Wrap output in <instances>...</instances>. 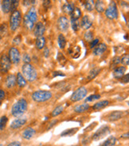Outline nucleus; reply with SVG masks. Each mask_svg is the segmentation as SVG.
Here are the masks:
<instances>
[{"label":"nucleus","instance_id":"obj_1","mask_svg":"<svg viewBox=\"0 0 129 146\" xmlns=\"http://www.w3.org/2000/svg\"><path fill=\"white\" fill-rule=\"evenodd\" d=\"M37 20V14L36 9L34 7H30V10H28L23 17V23L26 29L28 30H32Z\"/></svg>","mask_w":129,"mask_h":146},{"label":"nucleus","instance_id":"obj_2","mask_svg":"<svg viewBox=\"0 0 129 146\" xmlns=\"http://www.w3.org/2000/svg\"><path fill=\"white\" fill-rule=\"evenodd\" d=\"M27 108H28V102L26 99L22 98V99H19L13 105L12 108H11V113L15 117H21L22 115L26 113Z\"/></svg>","mask_w":129,"mask_h":146},{"label":"nucleus","instance_id":"obj_3","mask_svg":"<svg viewBox=\"0 0 129 146\" xmlns=\"http://www.w3.org/2000/svg\"><path fill=\"white\" fill-rule=\"evenodd\" d=\"M22 76L26 79V81L33 82L37 77V71L35 68L30 64H24L22 68Z\"/></svg>","mask_w":129,"mask_h":146},{"label":"nucleus","instance_id":"obj_4","mask_svg":"<svg viewBox=\"0 0 129 146\" xmlns=\"http://www.w3.org/2000/svg\"><path fill=\"white\" fill-rule=\"evenodd\" d=\"M22 22V14L19 10H16L15 11H12L11 17H10V28L11 29L15 32L17 29H19V27L21 25Z\"/></svg>","mask_w":129,"mask_h":146},{"label":"nucleus","instance_id":"obj_5","mask_svg":"<svg viewBox=\"0 0 129 146\" xmlns=\"http://www.w3.org/2000/svg\"><path fill=\"white\" fill-rule=\"evenodd\" d=\"M53 94L49 91H37L32 94V99L37 102H44L51 99Z\"/></svg>","mask_w":129,"mask_h":146},{"label":"nucleus","instance_id":"obj_6","mask_svg":"<svg viewBox=\"0 0 129 146\" xmlns=\"http://www.w3.org/2000/svg\"><path fill=\"white\" fill-rule=\"evenodd\" d=\"M104 14H105L106 18L110 20H115L118 18V9H117V6L115 1H112L109 3L108 7L104 11Z\"/></svg>","mask_w":129,"mask_h":146},{"label":"nucleus","instance_id":"obj_7","mask_svg":"<svg viewBox=\"0 0 129 146\" xmlns=\"http://www.w3.org/2000/svg\"><path fill=\"white\" fill-rule=\"evenodd\" d=\"M11 61L7 54H3L0 57V71L2 73H7L11 68Z\"/></svg>","mask_w":129,"mask_h":146},{"label":"nucleus","instance_id":"obj_8","mask_svg":"<svg viewBox=\"0 0 129 146\" xmlns=\"http://www.w3.org/2000/svg\"><path fill=\"white\" fill-rule=\"evenodd\" d=\"M88 91L85 87H81V88H78L76 91H74V93L72 94L70 99L73 102H78L81 101V99H83L85 96L87 95Z\"/></svg>","mask_w":129,"mask_h":146},{"label":"nucleus","instance_id":"obj_9","mask_svg":"<svg viewBox=\"0 0 129 146\" xmlns=\"http://www.w3.org/2000/svg\"><path fill=\"white\" fill-rule=\"evenodd\" d=\"M110 133V128L108 125H103L99 129L93 134L92 140L93 141H98L100 139L104 138Z\"/></svg>","mask_w":129,"mask_h":146},{"label":"nucleus","instance_id":"obj_10","mask_svg":"<svg viewBox=\"0 0 129 146\" xmlns=\"http://www.w3.org/2000/svg\"><path fill=\"white\" fill-rule=\"evenodd\" d=\"M8 56H9V59L11 60V63L14 64H19L21 61V54L17 48H11V49L9 50Z\"/></svg>","mask_w":129,"mask_h":146},{"label":"nucleus","instance_id":"obj_11","mask_svg":"<svg viewBox=\"0 0 129 146\" xmlns=\"http://www.w3.org/2000/svg\"><path fill=\"white\" fill-rule=\"evenodd\" d=\"M57 29L61 32H66L69 27H70V21L68 20V18L65 16H61L57 22Z\"/></svg>","mask_w":129,"mask_h":146},{"label":"nucleus","instance_id":"obj_12","mask_svg":"<svg viewBox=\"0 0 129 146\" xmlns=\"http://www.w3.org/2000/svg\"><path fill=\"white\" fill-rule=\"evenodd\" d=\"M33 34L36 37L38 36H42L44 35L45 32V27L44 24L42 22H37L34 26H33Z\"/></svg>","mask_w":129,"mask_h":146},{"label":"nucleus","instance_id":"obj_13","mask_svg":"<svg viewBox=\"0 0 129 146\" xmlns=\"http://www.w3.org/2000/svg\"><path fill=\"white\" fill-rule=\"evenodd\" d=\"M126 70H127V68H126L125 66H119V67L115 68L113 73H112V76L115 79L120 80L125 75Z\"/></svg>","mask_w":129,"mask_h":146},{"label":"nucleus","instance_id":"obj_14","mask_svg":"<svg viewBox=\"0 0 129 146\" xmlns=\"http://www.w3.org/2000/svg\"><path fill=\"white\" fill-rule=\"evenodd\" d=\"M80 25L81 27L83 29L85 30H88V29L92 26V20L89 18L88 15H85L81 18V21L80 22Z\"/></svg>","mask_w":129,"mask_h":146},{"label":"nucleus","instance_id":"obj_15","mask_svg":"<svg viewBox=\"0 0 129 146\" xmlns=\"http://www.w3.org/2000/svg\"><path fill=\"white\" fill-rule=\"evenodd\" d=\"M27 119L26 117H19V118H16L15 120L11 122V128L13 129H19V128L22 127V125L26 124Z\"/></svg>","mask_w":129,"mask_h":146},{"label":"nucleus","instance_id":"obj_16","mask_svg":"<svg viewBox=\"0 0 129 146\" xmlns=\"http://www.w3.org/2000/svg\"><path fill=\"white\" fill-rule=\"evenodd\" d=\"M107 50V45L104 43H100L93 48V54L95 56H100Z\"/></svg>","mask_w":129,"mask_h":146},{"label":"nucleus","instance_id":"obj_17","mask_svg":"<svg viewBox=\"0 0 129 146\" xmlns=\"http://www.w3.org/2000/svg\"><path fill=\"white\" fill-rule=\"evenodd\" d=\"M16 84H17V82H16V76H15V75L11 74V75H9L6 78L5 84H6V87L7 88H15Z\"/></svg>","mask_w":129,"mask_h":146},{"label":"nucleus","instance_id":"obj_18","mask_svg":"<svg viewBox=\"0 0 129 146\" xmlns=\"http://www.w3.org/2000/svg\"><path fill=\"white\" fill-rule=\"evenodd\" d=\"M124 116V113L123 111H120V110H116L113 111L108 115V120L109 121H116L119 120L122 118Z\"/></svg>","mask_w":129,"mask_h":146},{"label":"nucleus","instance_id":"obj_19","mask_svg":"<svg viewBox=\"0 0 129 146\" xmlns=\"http://www.w3.org/2000/svg\"><path fill=\"white\" fill-rule=\"evenodd\" d=\"M35 133H36V131L34 130V129H33V128H27L22 133V137H23V138L26 139V140H30L34 136Z\"/></svg>","mask_w":129,"mask_h":146},{"label":"nucleus","instance_id":"obj_20","mask_svg":"<svg viewBox=\"0 0 129 146\" xmlns=\"http://www.w3.org/2000/svg\"><path fill=\"white\" fill-rule=\"evenodd\" d=\"M16 82L17 84L19 85L20 88H24L26 87V84H27V81L24 78V76H22V74L21 72H19L17 74V76H16Z\"/></svg>","mask_w":129,"mask_h":146},{"label":"nucleus","instance_id":"obj_21","mask_svg":"<svg viewBox=\"0 0 129 146\" xmlns=\"http://www.w3.org/2000/svg\"><path fill=\"white\" fill-rule=\"evenodd\" d=\"M1 7L4 14H8L11 11V0H3Z\"/></svg>","mask_w":129,"mask_h":146},{"label":"nucleus","instance_id":"obj_22","mask_svg":"<svg viewBox=\"0 0 129 146\" xmlns=\"http://www.w3.org/2000/svg\"><path fill=\"white\" fill-rule=\"evenodd\" d=\"M90 108V106H89L88 103H83V104H81V105H78L75 108H74V111L76 113H84L85 111H87Z\"/></svg>","mask_w":129,"mask_h":146},{"label":"nucleus","instance_id":"obj_23","mask_svg":"<svg viewBox=\"0 0 129 146\" xmlns=\"http://www.w3.org/2000/svg\"><path fill=\"white\" fill-rule=\"evenodd\" d=\"M94 8L98 13H103L105 11V4L102 0H96L94 5Z\"/></svg>","mask_w":129,"mask_h":146},{"label":"nucleus","instance_id":"obj_24","mask_svg":"<svg viewBox=\"0 0 129 146\" xmlns=\"http://www.w3.org/2000/svg\"><path fill=\"white\" fill-rule=\"evenodd\" d=\"M35 45H36V48L37 49H42L44 48V47L45 46V38L44 36H38L36 39V41H35Z\"/></svg>","mask_w":129,"mask_h":146},{"label":"nucleus","instance_id":"obj_25","mask_svg":"<svg viewBox=\"0 0 129 146\" xmlns=\"http://www.w3.org/2000/svg\"><path fill=\"white\" fill-rule=\"evenodd\" d=\"M109 104V101L108 100H102V101H100V102H96L94 106H92V109L95 110H99L106 107Z\"/></svg>","mask_w":129,"mask_h":146},{"label":"nucleus","instance_id":"obj_26","mask_svg":"<svg viewBox=\"0 0 129 146\" xmlns=\"http://www.w3.org/2000/svg\"><path fill=\"white\" fill-rule=\"evenodd\" d=\"M74 8H75V6L74 4L67 3H65L63 5L62 11L66 15H70L74 10Z\"/></svg>","mask_w":129,"mask_h":146},{"label":"nucleus","instance_id":"obj_27","mask_svg":"<svg viewBox=\"0 0 129 146\" xmlns=\"http://www.w3.org/2000/svg\"><path fill=\"white\" fill-rule=\"evenodd\" d=\"M70 24L71 27L74 32H78L79 29H81V25H80V21L79 19H74V18H70Z\"/></svg>","mask_w":129,"mask_h":146},{"label":"nucleus","instance_id":"obj_28","mask_svg":"<svg viewBox=\"0 0 129 146\" xmlns=\"http://www.w3.org/2000/svg\"><path fill=\"white\" fill-rule=\"evenodd\" d=\"M57 44L59 45V48L61 49H63L65 48L66 46V39L65 36L63 35L62 33H61L58 35V37H57Z\"/></svg>","mask_w":129,"mask_h":146},{"label":"nucleus","instance_id":"obj_29","mask_svg":"<svg viewBox=\"0 0 129 146\" xmlns=\"http://www.w3.org/2000/svg\"><path fill=\"white\" fill-rule=\"evenodd\" d=\"M100 72V68H92L89 73V76H88V80H92L93 79H95L97 76H98V74Z\"/></svg>","mask_w":129,"mask_h":146},{"label":"nucleus","instance_id":"obj_30","mask_svg":"<svg viewBox=\"0 0 129 146\" xmlns=\"http://www.w3.org/2000/svg\"><path fill=\"white\" fill-rule=\"evenodd\" d=\"M82 15L81 11L78 7L74 8L73 12L70 14V18H74V19H80Z\"/></svg>","mask_w":129,"mask_h":146},{"label":"nucleus","instance_id":"obj_31","mask_svg":"<svg viewBox=\"0 0 129 146\" xmlns=\"http://www.w3.org/2000/svg\"><path fill=\"white\" fill-rule=\"evenodd\" d=\"M8 26L7 23H3L0 25V39H2L3 37L6 36V34L7 33Z\"/></svg>","mask_w":129,"mask_h":146},{"label":"nucleus","instance_id":"obj_32","mask_svg":"<svg viewBox=\"0 0 129 146\" xmlns=\"http://www.w3.org/2000/svg\"><path fill=\"white\" fill-rule=\"evenodd\" d=\"M116 137L112 136V137H109L104 142L102 143V145L100 146H113L116 144Z\"/></svg>","mask_w":129,"mask_h":146},{"label":"nucleus","instance_id":"obj_33","mask_svg":"<svg viewBox=\"0 0 129 146\" xmlns=\"http://www.w3.org/2000/svg\"><path fill=\"white\" fill-rule=\"evenodd\" d=\"M78 128H74V129H66L65 131L61 133V137H70V136L74 135L76 132L78 131Z\"/></svg>","mask_w":129,"mask_h":146},{"label":"nucleus","instance_id":"obj_34","mask_svg":"<svg viewBox=\"0 0 129 146\" xmlns=\"http://www.w3.org/2000/svg\"><path fill=\"white\" fill-rule=\"evenodd\" d=\"M95 2L94 0H85V7L88 11H92L94 8Z\"/></svg>","mask_w":129,"mask_h":146},{"label":"nucleus","instance_id":"obj_35","mask_svg":"<svg viewBox=\"0 0 129 146\" xmlns=\"http://www.w3.org/2000/svg\"><path fill=\"white\" fill-rule=\"evenodd\" d=\"M63 110H64V106H58L56 107L55 109L53 110V111H52V116L53 117H57V116H58L59 114L62 113Z\"/></svg>","mask_w":129,"mask_h":146},{"label":"nucleus","instance_id":"obj_36","mask_svg":"<svg viewBox=\"0 0 129 146\" xmlns=\"http://www.w3.org/2000/svg\"><path fill=\"white\" fill-rule=\"evenodd\" d=\"M84 39H85L86 41L88 42H91L93 39H94V34L92 33V31H89L88 30L87 32H85V34H84Z\"/></svg>","mask_w":129,"mask_h":146},{"label":"nucleus","instance_id":"obj_37","mask_svg":"<svg viewBox=\"0 0 129 146\" xmlns=\"http://www.w3.org/2000/svg\"><path fill=\"white\" fill-rule=\"evenodd\" d=\"M8 121V118L7 116H3L0 118V131H2L4 128L6 127Z\"/></svg>","mask_w":129,"mask_h":146},{"label":"nucleus","instance_id":"obj_38","mask_svg":"<svg viewBox=\"0 0 129 146\" xmlns=\"http://www.w3.org/2000/svg\"><path fill=\"white\" fill-rule=\"evenodd\" d=\"M19 6V0H11V11H16Z\"/></svg>","mask_w":129,"mask_h":146},{"label":"nucleus","instance_id":"obj_39","mask_svg":"<svg viewBox=\"0 0 129 146\" xmlns=\"http://www.w3.org/2000/svg\"><path fill=\"white\" fill-rule=\"evenodd\" d=\"M120 63L124 66H128L129 64V55L125 54L124 55L120 58Z\"/></svg>","mask_w":129,"mask_h":146},{"label":"nucleus","instance_id":"obj_40","mask_svg":"<svg viewBox=\"0 0 129 146\" xmlns=\"http://www.w3.org/2000/svg\"><path fill=\"white\" fill-rule=\"evenodd\" d=\"M99 99H100V95H92L89 97H87V99H85V102H92V101H95V100H97Z\"/></svg>","mask_w":129,"mask_h":146},{"label":"nucleus","instance_id":"obj_41","mask_svg":"<svg viewBox=\"0 0 129 146\" xmlns=\"http://www.w3.org/2000/svg\"><path fill=\"white\" fill-rule=\"evenodd\" d=\"M37 0H22V4L25 7H30L36 4Z\"/></svg>","mask_w":129,"mask_h":146},{"label":"nucleus","instance_id":"obj_42","mask_svg":"<svg viewBox=\"0 0 129 146\" xmlns=\"http://www.w3.org/2000/svg\"><path fill=\"white\" fill-rule=\"evenodd\" d=\"M57 60L59 61V63L61 65H65V64L66 63V59L62 55V53H58L57 55Z\"/></svg>","mask_w":129,"mask_h":146},{"label":"nucleus","instance_id":"obj_43","mask_svg":"<svg viewBox=\"0 0 129 146\" xmlns=\"http://www.w3.org/2000/svg\"><path fill=\"white\" fill-rule=\"evenodd\" d=\"M22 60H23V62L25 63V64H30V62H31V57H30L29 54L25 53V54L23 55V56H22Z\"/></svg>","mask_w":129,"mask_h":146},{"label":"nucleus","instance_id":"obj_44","mask_svg":"<svg viewBox=\"0 0 129 146\" xmlns=\"http://www.w3.org/2000/svg\"><path fill=\"white\" fill-rule=\"evenodd\" d=\"M51 6V0H43V7L45 10H48Z\"/></svg>","mask_w":129,"mask_h":146},{"label":"nucleus","instance_id":"obj_45","mask_svg":"<svg viewBox=\"0 0 129 146\" xmlns=\"http://www.w3.org/2000/svg\"><path fill=\"white\" fill-rule=\"evenodd\" d=\"M21 41H22V38H21V36H19V35H18V36H16L15 38H14L13 43H14V44H15V45H19V44L21 43Z\"/></svg>","mask_w":129,"mask_h":146},{"label":"nucleus","instance_id":"obj_46","mask_svg":"<svg viewBox=\"0 0 129 146\" xmlns=\"http://www.w3.org/2000/svg\"><path fill=\"white\" fill-rule=\"evenodd\" d=\"M129 82V74H126L121 78V83L124 84H128Z\"/></svg>","mask_w":129,"mask_h":146},{"label":"nucleus","instance_id":"obj_47","mask_svg":"<svg viewBox=\"0 0 129 146\" xmlns=\"http://www.w3.org/2000/svg\"><path fill=\"white\" fill-rule=\"evenodd\" d=\"M99 44V39H93V40L90 42V48H93L96 45Z\"/></svg>","mask_w":129,"mask_h":146},{"label":"nucleus","instance_id":"obj_48","mask_svg":"<svg viewBox=\"0 0 129 146\" xmlns=\"http://www.w3.org/2000/svg\"><path fill=\"white\" fill-rule=\"evenodd\" d=\"M120 63V56H115L114 58L112 59V64L113 65H118Z\"/></svg>","mask_w":129,"mask_h":146},{"label":"nucleus","instance_id":"obj_49","mask_svg":"<svg viewBox=\"0 0 129 146\" xmlns=\"http://www.w3.org/2000/svg\"><path fill=\"white\" fill-rule=\"evenodd\" d=\"M43 53H44L45 57H46V58L49 57V48L45 46L44 48H43Z\"/></svg>","mask_w":129,"mask_h":146},{"label":"nucleus","instance_id":"obj_50","mask_svg":"<svg viewBox=\"0 0 129 146\" xmlns=\"http://www.w3.org/2000/svg\"><path fill=\"white\" fill-rule=\"evenodd\" d=\"M5 96H6L5 91H4L3 90H2V89H0V102L5 99Z\"/></svg>","mask_w":129,"mask_h":146},{"label":"nucleus","instance_id":"obj_51","mask_svg":"<svg viewBox=\"0 0 129 146\" xmlns=\"http://www.w3.org/2000/svg\"><path fill=\"white\" fill-rule=\"evenodd\" d=\"M53 76V77L65 76V74H63V72H54Z\"/></svg>","mask_w":129,"mask_h":146},{"label":"nucleus","instance_id":"obj_52","mask_svg":"<svg viewBox=\"0 0 129 146\" xmlns=\"http://www.w3.org/2000/svg\"><path fill=\"white\" fill-rule=\"evenodd\" d=\"M7 146H22L21 145V143L19 141H14V142H11L10 144H8Z\"/></svg>","mask_w":129,"mask_h":146},{"label":"nucleus","instance_id":"obj_53","mask_svg":"<svg viewBox=\"0 0 129 146\" xmlns=\"http://www.w3.org/2000/svg\"><path fill=\"white\" fill-rule=\"evenodd\" d=\"M57 122V120H53V121L51 123H50V124H51V125H50L49 126V128H51L52 126H53V125H54V124H56Z\"/></svg>","mask_w":129,"mask_h":146},{"label":"nucleus","instance_id":"obj_54","mask_svg":"<svg viewBox=\"0 0 129 146\" xmlns=\"http://www.w3.org/2000/svg\"><path fill=\"white\" fill-rule=\"evenodd\" d=\"M122 137L123 138H128V133H127L126 134H124V135L122 136Z\"/></svg>","mask_w":129,"mask_h":146},{"label":"nucleus","instance_id":"obj_55","mask_svg":"<svg viewBox=\"0 0 129 146\" xmlns=\"http://www.w3.org/2000/svg\"><path fill=\"white\" fill-rule=\"evenodd\" d=\"M0 146H3V145H0Z\"/></svg>","mask_w":129,"mask_h":146},{"label":"nucleus","instance_id":"obj_56","mask_svg":"<svg viewBox=\"0 0 129 146\" xmlns=\"http://www.w3.org/2000/svg\"><path fill=\"white\" fill-rule=\"evenodd\" d=\"M0 105H1V102H0Z\"/></svg>","mask_w":129,"mask_h":146},{"label":"nucleus","instance_id":"obj_57","mask_svg":"<svg viewBox=\"0 0 129 146\" xmlns=\"http://www.w3.org/2000/svg\"><path fill=\"white\" fill-rule=\"evenodd\" d=\"M73 146H77V145H73Z\"/></svg>","mask_w":129,"mask_h":146},{"label":"nucleus","instance_id":"obj_58","mask_svg":"<svg viewBox=\"0 0 129 146\" xmlns=\"http://www.w3.org/2000/svg\"><path fill=\"white\" fill-rule=\"evenodd\" d=\"M53 1H55V0H53Z\"/></svg>","mask_w":129,"mask_h":146}]
</instances>
